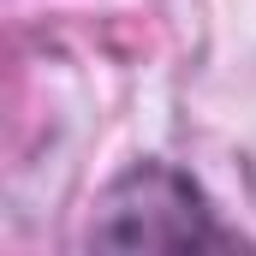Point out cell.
Segmentation results:
<instances>
[{"label": "cell", "mask_w": 256, "mask_h": 256, "mask_svg": "<svg viewBox=\"0 0 256 256\" xmlns=\"http://www.w3.org/2000/svg\"><path fill=\"white\" fill-rule=\"evenodd\" d=\"M90 244H108V250H232V232L208 214L202 191L179 167L143 161L102 196Z\"/></svg>", "instance_id": "cell-1"}]
</instances>
